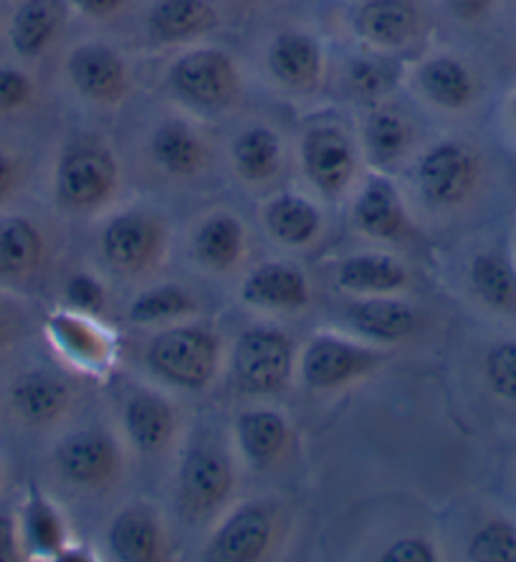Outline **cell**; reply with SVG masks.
Listing matches in <instances>:
<instances>
[{"label":"cell","instance_id":"cell-36","mask_svg":"<svg viewBox=\"0 0 516 562\" xmlns=\"http://www.w3.org/2000/svg\"><path fill=\"white\" fill-rule=\"evenodd\" d=\"M489 387L498 398L516 403V340L498 342L489 350L486 362Z\"/></svg>","mask_w":516,"mask_h":562},{"label":"cell","instance_id":"cell-5","mask_svg":"<svg viewBox=\"0 0 516 562\" xmlns=\"http://www.w3.org/2000/svg\"><path fill=\"white\" fill-rule=\"evenodd\" d=\"M116 165L99 147H74L56 168V193L71 209H94L112 195Z\"/></svg>","mask_w":516,"mask_h":562},{"label":"cell","instance_id":"cell-43","mask_svg":"<svg viewBox=\"0 0 516 562\" xmlns=\"http://www.w3.org/2000/svg\"><path fill=\"white\" fill-rule=\"evenodd\" d=\"M74 5L79 8L81 13L94 15V19H104V15H112L124 5V0H71Z\"/></svg>","mask_w":516,"mask_h":562},{"label":"cell","instance_id":"cell-4","mask_svg":"<svg viewBox=\"0 0 516 562\" xmlns=\"http://www.w3.org/2000/svg\"><path fill=\"white\" fill-rule=\"evenodd\" d=\"M479 180V162L461 143H440L423 155L418 183L433 205L463 203Z\"/></svg>","mask_w":516,"mask_h":562},{"label":"cell","instance_id":"cell-11","mask_svg":"<svg viewBox=\"0 0 516 562\" xmlns=\"http://www.w3.org/2000/svg\"><path fill=\"white\" fill-rule=\"evenodd\" d=\"M69 77L81 94L94 102H114L127 89L120 56L104 44H81L69 56Z\"/></svg>","mask_w":516,"mask_h":562},{"label":"cell","instance_id":"cell-14","mask_svg":"<svg viewBox=\"0 0 516 562\" xmlns=\"http://www.w3.org/2000/svg\"><path fill=\"white\" fill-rule=\"evenodd\" d=\"M271 519L261 507H240L215 535V555L228 562H254L269 548Z\"/></svg>","mask_w":516,"mask_h":562},{"label":"cell","instance_id":"cell-32","mask_svg":"<svg viewBox=\"0 0 516 562\" xmlns=\"http://www.w3.org/2000/svg\"><path fill=\"white\" fill-rule=\"evenodd\" d=\"M195 310L193 296L178 284H162L139 294L130 307V319L137 325H155V322L175 319Z\"/></svg>","mask_w":516,"mask_h":562},{"label":"cell","instance_id":"cell-1","mask_svg":"<svg viewBox=\"0 0 516 562\" xmlns=\"http://www.w3.org/2000/svg\"><path fill=\"white\" fill-rule=\"evenodd\" d=\"M149 368L172 385L201 391L218 366V342L203 327H175L157 335L147 352Z\"/></svg>","mask_w":516,"mask_h":562},{"label":"cell","instance_id":"cell-35","mask_svg":"<svg viewBox=\"0 0 516 562\" xmlns=\"http://www.w3.org/2000/svg\"><path fill=\"white\" fill-rule=\"evenodd\" d=\"M469 560L476 562H516V525L491 519L469 540Z\"/></svg>","mask_w":516,"mask_h":562},{"label":"cell","instance_id":"cell-44","mask_svg":"<svg viewBox=\"0 0 516 562\" xmlns=\"http://www.w3.org/2000/svg\"><path fill=\"white\" fill-rule=\"evenodd\" d=\"M15 183V170H13V162L8 160L5 155H0V201L11 193Z\"/></svg>","mask_w":516,"mask_h":562},{"label":"cell","instance_id":"cell-16","mask_svg":"<svg viewBox=\"0 0 516 562\" xmlns=\"http://www.w3.org/2000/svg\"><path fill=\"white\" fill-rule=\"evenodd\" d=\"M339 286L352 294L364 296H388L401 292L407 281L405 267L388 254H360L349 256L339 263L337 271Z\"/></svg>","mask_w":516,"mask_h":562},{"label":"cell","instance_id":"cell-40","mask_svg":"<svg viewBox=\"0 0 516 562\" xmlns=\"http://www.w3.org/2000/svg\"><path fill=\"white\" fill-rule=\"evenodd\" d=\"M433 548L426 540H418V537H405V540L390 544L382 555V562H433Z\"/></svg>","mask_w":516,"mask_h":562},{"label":"cell","instance_id":"cell-12","mask_svg":"<svg viewBox=\"0 0 516 562\" xmlns=\"http://www.w3.org/2000/svg\"><path fill=\"white\" fill-rule=\"evenodd\" d=\"M355 223L364 236L393 241L407 231L405 205L385 178H370L355 203Z\"/></svg>","mask_w":516,"mask_h":562},{"label":"cell","instance_id":"cell-2","mask_svg":"<svg viewBox=\"0 0 516 562\" xmlns=\"http://www.w3.org/2000/svg\"><path fill=\"white\" fill-rule=\"evenodd\" d=\"M294 352L284 333L254 327L233 345V375L248 393H277L287 385Z\"/></svg>","mask_w":516,"mask_h":562},{"label":"cell","instance_id":"cell-9","mask_svg":"<svg viewBox=\"0 0 516 562\" xmlns=\"http://www.w3.org/2000/svg\"><path fill=\"white\" fill-rule=\"evenodd\" d=\"M56 464L74 484L102 486L120 469V453L104 431H81L58 446Z\"/></svg>","mask_w":516,"mask_h":562},{"label":"cell","instance_id":"cell-29","mask_svg":"<svg viewBox=\"0 0 516 562\" xmlns=\"http://www.w3.org/2000/svg\"><path fill=\"white\" fill-rule=\"evenodd\" d=\"M41 244L38 231L23 218L0 221V274L21 277L38 267Z\"/></svg>","mask_w":516,"mask_h":562},{"label":"cell","instance_id":"cell-41","mask_svg":"<svg viewBox=\"0 0 516 562\" xmlns=\"http://www.w3.org/2000/svg\"><path fill=\"white\" fill-rule=\"evenodd\" d=\"M444 3L456 19L471 21V19H479V15H484L494 0H444Z\"/></svg>","mask_w":516,"mask_h":562},{"label":"cell","instance_id":"cell-30","mask_svg":"<svg viewBox=\"0 0 516 562\" xmlns=\"http://www.w3.org/2000/svg\"><path fill=\"white\" fill-rule=\"evenodd\" d=\"M69 403V387L48 375H29L13 387V406L33 424L56 418Z\"/></svg>","mask_w":516,"mask_h":562},{"label":"cell","instance_id":"cell-27","mask_svg":"<svg viewBox=\"0 0 516 562\" xmlns=\"http://www.w3.org/2000/svg\"><path fill=\"white\" fill-rule=\"evenodd\" d=\"M233 165L251 183L269 180L281 165V139L266 127L240 132L233 143Z\"/></svg>","mask_w":516,"mask_h":562},{"label":"cell","instance_id":"cell-15","mask_svg":"<svg viewBox=\"0 0 516 562\" xmlns=\"http://www.w3.org/2000/svg\"><path fill=\"white\" fill-rule=\"evenodd\" d=\"M347 317L357 333L378 342H401L418 327V317L411 304L388 300V296H370L352 304Z\"/></svg>","mask_w":516,"mask_h":562},{"label":"cell","instance_id":"cell-33","mask_svg":"<svg viewBox=\"0 0 516 562\" xmlns=\"http://www.w3.org/2000/svg\"><path fill=\"white\" fill-rule=\"evenodd\" d=\"M411 143V130L393 112H374L368 130H364V145L374 162H393L405 153Z\"/></svg>","mask_w":516,"mask_h":562},{"label":"cell","instance_id":"cell-19","mask_svg":"<svg viewBox=\"0 0 516 562\" xmlns=\"http://www.w3.org/2000/svg\"><path fill=\"white\" fill-rule=\"evenodd\" d=\"M110 550L124 562H155L162 555L160 525L147 509H124L110 527Z\"/></svg>","mask_w":516,"mask_h":562},{"label":"cell","instance_id":"cell-20","mask_svg":"<svg viewBox=\"0 0 516 562\" xmlns=\"http://www.w3.org/2000/svg\"><path fill=\"white\" fill-rule=\"evenodd\" d=\"M357 31L374 46H405L415 31V13L403 0H370L357 13Z\"/></svg>","mask_w":516,"mask_h":562},{"label":"cell","instance_id":"cell-8","mask_svg":"<svg viewBox=\"0 0 516 562\" xmlns=\"http://www.w3.org/2000/svg\"><path fill=\"white\" fill-rule=\"evenodd\" d=\"M162 228L145 213H122L102 231V254L122 271L145 269L160 251Z\"/></svg>","mask_w":516,"mask_h":562},{"label":"cell","instance_id":"cell-23","mask_svg":"<svg viewBox=\"0 0 516 562\" xmlns=\"http://www.w3.org/2000/svg\"><path fill=\"white\" fill-rule=\"evenodd\" d=\"M153 155L170 176H193L205 160V145L186 122H165L153 137Z\"/></svg>","mask_w":516,"mask_h":562},{"label":"cell","instance_id":"cell-24","mask_svg":"<svg viewBox=\"0 0 516 562\" xmlns=\"http://www.w3.org/2000/svg\"><path fill=\"white\" fill-rule=\"evenodd\" d=\"M420 89L433 104L444 110H463L473 99V79L461 61L438 56L423 64L418 74Z\"/></svg>","mask_w":516,"mask_h":562},{"label":"cell","instance_id":"cell-22","mask_svg":"<svg viewBox=\"0 0 516 562\" xmlns=\"http://www.w3.org/2000/svg\"><path fill=\"white\" fill-rule=\"evenodd\" d=\"M193 249L203 267L213 271H228L244 256V226L228 213L211 216L198 228Z\"/></svg>","mask_w":516,"mask_h":562},{"label":"cell","instance_id":"cell-38","mask_svg":"<svg viewBox=\"0 0 516 562\" xmlns=\"http://www.w3.org/2000/svg\"><path fill=\"white\" fill-rule=\"evenodd\" d=\"M31 99V81L19 69H0V114L21 110Z\"/></svg>","mask_w":516,"mask_h":562},{"label":"cell","instance_id":"cell-17","mask_svg":"<svg viewBox=\"0 0 516 562\" xmlns=\"http://www.w3.org/2000/svg\"><path fill=\"white\" fill-rule=\"evenodd\" d=\"M273 79L291 89H310L319 81L322 52L304 33H281L269 48Z\"/></svg>","mask_w":516,"mask_h":562},{"label":"cell","instance_id":"cell-26","mask_svg":"<svg viewBox=\"0 0 516 562\" xmlns=\"http://www.w3.org/2000/svg\"><path fill=\"white\" fill-rule=\"evenodd\" d=\"M319 211L299 195H281L266 209V228L277 241L287 246H304L319 234Z\"/></svg>","mask_w":516,"mask_h":562},{"label":"cell","instance_id":"cell-6","mask_svg":"<svg viewBox=\"0 0 516 562\" xmlns=\"http://www.w3.org/2000/svg\"><path fill=\"white\" fill-rule=\"evenodd\" d=\"M380 366V355L370 347L339 340V337H314L302 358V378L314 391H332L349 380L372 373Z\"/></svg>","mask_w":516,"mask_h":562},{"label":"cell","instance_id":"cell-25","mask_svg":"<svg viewBox=\"0 0 516 562\" xmlns=\"http://www.w3.org/2000/svg\"><path fill=\"white\" fill-rule=\"evenodd\" d=\"M236 434L240 449L254 464H269L284 451L287 443V424L279 413L256 408L240 413L236 420Z\"/></svg>","mask_w":516,"mask_h":562},{"label":"cell","instance_id":"cell-42","mask_svg":"<svg viewBox=\"0 0 516 562\" xmlns=\"http://www.w3.org/2000/svg\"><path fill=\"white\" fill-rule=\"evenodd\" d=\"M19 544H15V525L11 517L0 515V562L15 560Z\"/></svg>","mask_w":516,"mask_h":562},{"label":"cell","instance_id":"cell-13","mask_svg":"<svg viewBox=\"0 0 516 562\" xmlns=\"http://www.w3.org/2000/svg\"><path fill=\"white\" fill-rule=\"evenodd\" d=\"M180 486L198 507H215L231 494V464L215 449H193L180 467Z\"/></svg>","mask_w":516,"mask_h":562},{"label":"cell","instance_id":"cell-21","mask_svg":"<svg viewBox=\"0 0 516 562\" xmlns=\"http://www.w3.org/2000/svg\"><path fill=\"white\" fill-rule=\"evenodd\" d=\"M124 428L139 451H160L172 436V411L153 393L132 395L124 408Z\"/></svg>","mask_w":516,"mask_h":562},{"label":"cell","instance_id":"cell-31","mask_svg":"<svg viewBox=\"0 0 516 562\" xmlns=\"http://www.w3.org/2000/svg\"><path fill=\"white\" fill-rule=\"evenodd\" d=\"M56 33V15L46 0H26L13 15L11 44L23 59H36L46 52Z\"/></svg>","mask_w":516,"mask_h":562},{"label":"cell","instance_id":"cell-34","mask_svg":"<svg viewBox=\"0 0 516 562\" xmlns=\"http://www.w3.org/2000/svg\"><path fill=\"white\" fill-rule=\"evenodd\" d=\"M26 530L29 544L33 552H41V555H48V552H58L61 550V519L54 512L52 504H48L36 486H31V497H29V507H26Z\"/></svg>","mask_w":516,"mask_h":562},{"label":"cell","instance_id":"cell-37","mask_svg":"<svg viewBox=\"0 0 516 562\" xmlns=\"http://www.w3.org/2000/svg\"><path fill=\"white\" fill-rule=\"evenodd\" d=\"M393 71L385 61L378 59H360L349 66V85L360 97L368 99H378L382 94H388L393 89Z\"/></svg>","mask_w":516,"mask_h":562},{"label":"cell","instance_id":"cell-18","mask_svg":"<svg viewBox=\"0 0 516 562\" xmlns=\"http://www.w3.org/2000/svg\"><path fill=\"white\" fill-rule=\"evenodd\" d=\"M147 21L157 41L175 44L211 31L215 26V11L211 0H155Z\"/></svg>","mask_w":516,"mask_h":562},{"label":"cell","instance_id":"cell-39","mask_svg":"<svg viewBox=\"0 0 516 562\" xmlns=\"http://www.w3.org/2000/svg\"><path fill=\"white\" fill-rule=\"evenodd\" d=\"M66 296H69L71 307H77V310L99 312L104 307L102 284L87 274H77L69 281V286H66Z\"/></svg>","mask_w":516,"mask_h":562},{"label":"cell","instance_id":"cell-45","mask_svg":"<svg viewBox=\"0 0 516 562\" xmlns=\"http://www.w3.org/2000/svg\"><path fill=\"white\" fill-rule=\"evenodd\" d=\"M509 117H512V127L516 130V94L512 97V102H509Z\"/></svg>","mask_w":516,"mask_h":562},{"label":"cell","instance_id":"cell-28","mask_svg":"<svg viewBox=\"0 0 516 562\" xmlns=\"http://www.w3.org/2000/svg\"><path fill=\"white\" fill-rule=\"evenodd\" d=\"M471 284L496 312H516V269L504 256L479 254L471 261Z\"/></svg>","mask_w":516,"mask_h":562},{"label":"cell","instance_id":"cell-10","mask_svg":"<svg viewBox=\"0 0 516 562\" xmlns=\"http://www.w3.org/2000/svg\"><path fill=\"white\" fill-rule=\"evenodd\" d=\"M240 300L258 310H304L310 304V284L304 271L287 261H269L246 277Z\"/></svg>","mask_w":516,"mask_h":562},{"label":"cell","instance_id":"cell-3","mask_svg":"<svg viewBox=\"0 0 516 562\" xmlns=\"http://www.w3.org/2000/svg\"><path fill=\"white\" fill-rule=\"evenodd\" d=\"M170 85L190 104L223 110L238 94V74L223 52L198 48L172 64Z\"/></svg>","mask_w":516,"mask_h":562},{"label":"cell","instance_id":"cell-7","mask_svg":"<svg viewBox=\"0 0 516 562\" xmlns=\"http://www.w3.org/2000/svg\"><path fill=\"white\" fill-rule=\"evenodd\" d=\"M302 165L314 188L339 195L355 172L352 143L337 127H312L302 139Z\"/></svg>","mask_w":516,"mask_h":562}]
</instances>
